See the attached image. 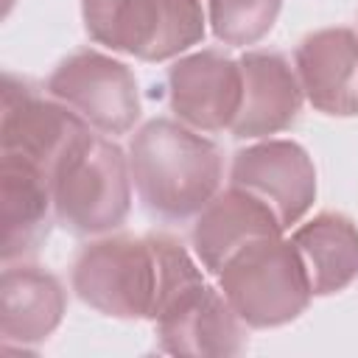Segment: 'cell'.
I'll use <instances>...</instances> for the list:
<instances>
[{"instance_id":"cell-2","label":"cell","mask_w":358,"mask_h":358,"mask_svg":"<svg viewBox=\"0 0 358 358\" xmlns=\"http://www.w3.org/2000/svg\"><path fill=\"white\" fill-rule=\"evenodd\" d=\"M90 129L50 173L53 215L67 232L98 238L120 229L131 210L129 154Z\"/></svg>"},{"instance_id":"cell-13","label":"cell","mask_w":358,"mask_h":358,"mask_svg":"<svg viewBox=\"0 0 358 358\" xmlns=\"http://www.w3.org/2000/svg\"><path fill=\"white\" fill-rule=\"evenodd\" d=\"M274 235H282V224L274 210L255 193L229 185L199 210L190 229V243L201 268L207 274H218L224 263L246 243Z\"/></svg>"},{"instance_id":"cell-16","label":"cell","mask_w":358,"mask_h":358,"mask_svg":"<svg viewBox=\"0 0 358 358\" xmlns=\"http://www.w3.org/2000/svg\"><path fill=\"white\" fill-rule=\"evenodd\" d=\"M291 243L313 296H333L358 280V224L344 213H319L299 224Z\"/></svg>"},{"instance_id":"cell-17","label":"cell","mask_w":358,"mask_h":358,"mask_svg":"<svg viewBox=\"0 0 358 358\" xmlns=\"http://www.w3.org/2000/svg\"><path fill=\"white\" fill-rule=\"evenodd\" d=\"M280 11L282 0H207V22L229 48L257 45L271 34Z\"/></svg>"},{"instance_id":"cell-5","label":"cell","mask_w":358,"mask_h":358,"mask_svg":"<svg viewBox=\"0 0 358 358\" xmlns=\"http://www.w3.org/2000/svg\"><path fill=\"white\" fill-rule=\"evenodd\" d=\"M70 285L92 310L112 319H151L159 266L151 235H98L73 260Z\"/></svg>"},{"instance_id":"cell-11","label":"cell","mask_w":358,"mask_h":358,"mask_svg":"<svg viewBox=\"0 0 358 358\" xmlns=\"http://www.w3.org/2000/svg\"><path fill=\"white\" fill-rule=\"evenodd\" d=\"M241 109L229 126L238 140H263L291 129L302 112V84L294 64L277 50H246L241 59Z\"/></svg>"},{"instance_id":"cell-4","label":"cell","mask_w":358,"mask_h":358,"mask_svg":"<svg viewBox=\"0 0 358 358\" xmlns=\"http://www.w3.org/2000/svg\"><path fill=\"white\" fill-rule=\"evenodd\" d=\"M81 20L92 42L140 62L182 56L207 34L201 0H81Z\"/></svg>"},{"instance_id":"cell-10","label":"cell","mask_w":358,"mask_h":358,"mask_svg":"<svg viewBox=\"0 0 358 358\" xmlns=\"http://www.w3.org/2000/svg\"><path fill=\"white\" fill-rule=\"evenodd\" d=\"M241 64L221 50H196L168 70V103L196 131H224L241 109Z\"/></svg>"},{"instance_id":"cell-12","label":"cell","mask_w":358,"mask_h":358,"mask_svg":"<svg viewBox=\"0 0 358 358\" xmlns=\"http://www.w3.org/2000/svg\"><path fill=\"white\" fill-rule=\"evenodd\" d=\"M305 101L330 117L358 115V34L344 25L308 34L294 50Z\"/></svg>"},{"instance_id":"cell-9","label":"cell","mask_w":358,"mask_h":358,"mask_svg":"<svg viewBox=\"0 0 358 358\" xmlns=\"http://www.w3.org/2000/svg\"><path fill=\"white\" fill-rule=\"evenodd\" d=\"M229 185L266 201L282 229H288L299 224L316 201V165L299 143L263 137L232 157Z\"/></svg>"},{"instance_id":"cell-15","label":"cell","mask_w":358,"mask_h":358,"mask_svg":"<svg viewBox=\"0 0 358 358\" xmlns=\"http://www.w3.org/2000/svg\"><path fill=\"white\" fill-rule=\"evenodd\" d=\"M0 215L3 263L36 255L50 232V218H56L50 179L22 159L0 157Z\"/></svg>"},{"instance_id":"cell-6","label":"cell","mask_w":358,"mask_h":358,"mask_svg":"<svg viewBox=\"0 0 358 358\" xmlns=\"http://www.w3.org/2000/svg\"><path fill=\"white\" fill-rule=\"evenodd\" d=\"M48 95L70 106L101 134H126L140 120V87L129 64L101 50H76L56 64L45 84Z\"/></svg>"},{"instance_id":"cell-8","label":"cell","mask_w":358,"mask_h":358,"mask_svg":"<svg viewBox=\"0 0 358 358\" xmlns=\"http://www.w3.org/2000/svg\"><path fill=\"white\" fill-rule=\"evenodd\" d=\"M162 352L171 355H238L246 350V324L218 285L204 277L173 291L151 316Z\"/></svg>"},{"instance_id":"cell-7","label":"cell","mask_w":358,"mask_h":358,"mask_svg":"<svg viewBox=\"0 0 358 358\" xmlns=\"http://www.w3.org/2000/svg\"><path fill=\"white\" fill-rule=\"evenodd\" d=\"M90 131V126L62 101L36 95L25 81L6 73L0 154L39 168L48 179L62 157Z\"/></svg>"},{"instance_id":"cell-3","label":"cell","mask_w":358,"mask_h":358,"mask_svg":"<svg viewBox=\"0 0 358 358\" xmlns=\"http://www.w3.org/2000/svg\"><path fill=\"white\" fill-rule=\"evenodd\" d=\"M218 288L246 327L271 330L299 319L310 299L305 266L282 235L260 238L235 252L215 274Z\"/></svg>"},{"instance_id":"cell-14","label":"cell","mask_w":358,"mask_h":358,"mask_svg":"<svg viewBox=\"0 0 358 358\" xmlns=\"http://www.w3.org/2000/svg\"><path fill=\"white\" fill-rule=\"evenodd\" d=\"M67 291L56 274L31 263H6L0 280V336L6 350H25L62 324Z\"/></svg>"},{"instance_id":"cell-1","label":"cell","mask_w":358,"mask_h":358,"mask_svg":"<svg viewBox=\"0 0 358 358\" xmlns=\"http://www.w3.org/2000/svg\"><path fill=\"white\" fill-rule=\"evenodd\" d=\"M131 185L159 221H187L221 190V148L173 117L143 123L129 140Z\"/></svg>"}]
</instances>
